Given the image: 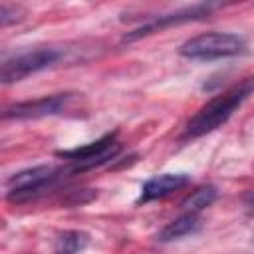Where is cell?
Returning a JSON list of instances; mask_svg holds the SVG:
<instances>
[{
    "mask_svg": "<svg viewBox=\"0 0 254 254\" xmlns=\"http://www.w3.org/2000/svg\"><path fill=\"white\" fill-rule=\"evenodd\" d=\"M212 6H204V4H198V6H190V8H183L175 14H167V16H159V18H153L149 20L147 24H141L137 30H133L131 34H127L125 38L127 40H137V38H143V36H149L153 32H159L167 26H173V24H183V22H189V20H196V18H202L210 12Z\"/></svg>",
    "mask_w": 254,
    "mask_h": 254,
    "instance_id": "cell-7",
    "label": "cell"
},
{
    "mask_svg": "<svg viewBox=\"0 0 254 254\" xmlns=\"http://www.w3.org/2000/svg\"><path fill=\"white\" fill-rule=\"evenodd\" d=\"M216 187L214 185H204V187H198L196 190H192L185 200H183V208L185 212H194V214H200L206 206H210L214 200H216Z\"/></svg>",
    "mask_w": 254,
    "mask_h": 254,
    "instance_id": "cell-11",
    "label": "cell"
},
{
    "mask_svg": "<svg viewBox=\"0 0 254 254\" xmlns=\"http://www.w3.org/2000/svg\"><path fill=\"white\" fill-rule=\"evenodd\" d=\"M75 93H54L42 95L38 99L18 101L4 109V119H42L52 115H62L73 105Z\"/></svg>",
    "mask_w": 254,
    "mask_h": 254,
    "instance_id": "cell-6",
    "label": "cell"
},
{
    "mask_svg": "<svg viewBox=\"0 0 254 254\" xmlns=\"http://www.w3.org/2000/svg\"><path fill=\"white\" fill-rule=\"evenodd\" d=\"M246 210L250 216H254V194H250V198L246 200Z\"/></svg>",
    "mask_w": 254,
    "mask_h": 254,
    "instance_id": "cell-13",
    "label": "cell"
},
{
    "mask_svg": "<svg viewBox=\"0 0 254 254\" xmlns=\"http://www.w3.org/2000/svg\"><path fill=\"white\" fill-rule=\"evenodd\" d=\"M22 14H24V10L20 6L2 4L0 6V24L2 26H8L10 22H18V20H22Z\"/></svg>",
    "mask_w": 254,
    "mask_h": 254,
    "instance_id": "cell-12",
    "label": "cell"
},
{
    "mask_svg": "<svg viewBox=\"0 0 254 254\" xmlns=\"http://www.w3.org/2000/svg\"><path fill=\"white\" fill-rule=\"evenodd\" d=\"M60 175H62V169L52 165H38V167L18 171L6 181V198L10 202L30 200L38 192L48 189L54 181H58Z\"/></svg>",
    "mask_w": 254,
    "mask_h": 254,
    "instance_id": "cell-4",
    "label": "cell"
},
{
    "mask_svg": "<svg viewBox=\"0 0 254 254\" xmlns=\"http://www.w3.org/2000/svg\"><path fill=\"white\" fill-rule=\"evenodd\" d=\"M198 228H200V216L194 212H183L159 230L157 240L159 242H173V240H179L187 234L196 232Z\"/></svg>",
    "mask_w": 254,
    "mask_h": 254,
    "instance_id": "cell-9",
    "label": "cell"
},
{
    "mask_svg": "<svg viewBox=\"0 0 254 254\" xmlns=\"http://www.w3.org/2000/svg\"><path fill=\"white\" fill-rule=\"evenodd\" d=\"M64 52L56 46H36L32 50H24L14 54L12 58H6L2 62L0 79L2 83H16L32 73H38L46 67L56 65L62 60Z\"/></svg>",
    "mask_w": 254,
    "mask_h": 254,
    "instance_id": "cell-3",
    "label": "cell"
},
{
    "mask_svg": "<svg viewBox=\"0 0 254 254\" xmlns=\"http://www.w3.org/2000/svg\"><path fill=\"white\" fill-rule=\"evenodd\" d=\"M252 91H254V77H246L236 85L228 87L226 91L218 93L216 97H212L190 117V121L185 127V137L190 139L202 137L222 127L234 115V111L252 95Z\"/></svg>",
    "mask_w": 254,
    "mask_h": 254,
    "instance_id": "cell-1",
    "label": "cell"
},
{
    "mask_svg": "<svg viewBox=\"0 0 254 254\" xmlns=\"http://www.w3.org/2000/svg\"><path fill=\"white\" fill-rule=\"evenodd\" d=\"M121 151V143L115 139V133H107L87 145L69 149V151H60L64 159L69 161V171L71 173H83L93 167L105 165L111 159H115Z\"/></svg>",
    "mask_w": 254,
    "mask_h": 254,
    "instance_id": "cell-5",
    "label": "cell"
},
{
    "mask_svg": "<svg viewBox=\"0 0 254 254\" xmlns=\"http://www.w3.org/2000/svg\"><path fill=\"white\" fill-rule=\"evenodd\" d=\"M89 244V234L83 230H64L54 240V254H81Z\"/></svg>",
    "mask_w": 254,
    "mask_h": 254,
    "instance_id": "cell-10",
    "label": "cell"
},
{
    "mask_svg": "<svg viewBox=\"0 0 254 254\" xmlns=\"http://www.w3.org/2000/svg\"><path fill=\"white\" fill-rule=\"evenodd\" d=\"M189 175L185 173H163L157 175L153 179H149L143 187H141V194L137 198V204H147L151 200L157 198H165L175 190H181L183 187L189 185Z\"/></svg>",
    "mask_w": 254,
    "mask_h": 254,
    "instance_id": "cell-8",
    "label": "cell"
},
{
    "mask_svg": "<svg viewBox=\"0 0 254 254\" xmlns=\"http://www.w3.org/2000/svg\"><path fill=\"white\" fill-rule=\"evenodd\" d=\"M246 52V40L238 34L230 32H206L189 38L181 44L179 54L189 60H222V58H234Z\"/></svg>",
    "mask_w": 254,
    "mask_h": 254,
    "instance_id": "cell-2",
    "label": "cell"
}]
</instances>
